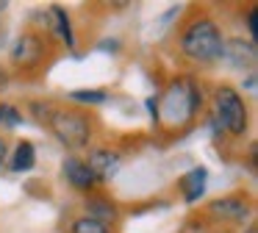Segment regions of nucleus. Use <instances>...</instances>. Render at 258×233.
Segmentation results:
<instances>
[{"label":"nucleus","instance_id":"9","mask_svg":"<svg viewBox=\"0 0 258 233\" xmlns=\"http://www.w3.org/2000/svg\"><path fill=\"white\" fill-rule=\"evenodd\" d=\"M84 216H92V219L103 222V225H114L119 219V208L111 197H106L103 192H89L84 200Z\"/></svg>","mask_w":258,"mask_h":233},{"label":"nucleus","instance_id":"4","mask_svg":"<svg viewBox=\"0 0 258 233\" xmlns=\"http://www.w3.org/2000/svg\"><path fill=\"white\" fill-rule=\"evenodd\" d=\"M214 131L225 133L230 139H241L250 131V108H247L244 97L239 94V89H233L230 83L214 89Z\"/></svg>","mask_w":258,"mask_h":233},{"label":"nucleus","instance_id":"12","mask_svg":"<svg viewBox=\"0 0 258 233\" xmlns=\"http://www.w3.org/2000/svg\"><path fill=\"white\" fill-rule=\"evenodd\" d=\"M50 22H53V31H50V36H56L58 42L64 44V47H70V50H73V47H75L73 22H70L67 11H64L61 6H50Z\"/></svg>","mask_w":258,"mask_h":233},{"label":"nucleus","instance_id":"20","mask_svg":"<svg viewBox=\"0 0 258 233\" xmlns=\"http://www.w3.org/2000/svg\"><path fill=\"white\" fill-rule=\"evenodd\" d=\"M244 233H258V227H255V222H252V225H250V227H247V230H244Z\"/></svg>","mask_w":258,"mask_h":233},{"label":"nucleus","instance_id":"5","mask_svg":"<svg viewBox=\"0 0 258 233\" xmlns=\"http://www.w3.org/2000/svg\"><path fill=\"white\" fill-rule=\"evenodd\" d=\"M53 55V39L45 31H25L12 47V67L20 75H39Z\"/></svg>","mask_w":258,"mask_h":233},{"label":"nucleus","instance_id":"3","mask_svg":"<svg viewBox=\"0 0 258 233\" xmlns=\"http://www.w3.org/2000/svg\"><path fill=\"white\" fill-rule=\"evenodd\" d=\"M45 128L70 150H86L92 144V136H95V120L81 105H56L53 103Z\"/></svg>","mask_w":258,"mask_h":233},{"label":"nucleus","instance_id":"10","mask_svg":"<svg viewBox=\"0 0 258 233\" xmlns=\"http://www.w3.org/2000/svg\"><path fill=\"white\" fill-rule=\"evenodd\" d=\"M222 59L228 61L230 67H239V70H244V67H252V64H255V42H250V39L244 42L241 36L225 39Z\"/></svg>","mask_w":258,"mask_h":233},{"label":"nucleus","instance_id":"8","mask_svg":"<svg viewBox=\"0 0 258 233\" xmlns=\"http://www.w3.org/2000/svg\"><path fill=\"white\" fill-rule=\"evenodd\" d=\"M64 178H67L70 186L78 189V192H84V194L95 192V186H97L89 164H86L81 155H67V158H64Z\"/></svg>","mask_w":258,"mask_h":233},{"label":"nucleus","instance_id":"2","mask_svg":"<svg viewBox=\"0 0 258 233\" xmlns=\"http://www.w3.org/2000/svg\"><path fill=\"white\" fill-rule=\"evenodd\" d=\"M203 111V89L195 78H175L161 97H156V120L164 125H186Z\"/></svg>","mask_w":258,"mask_h":233},{"label":"nucleus","instance_id":"21","mask_svg":"<svg viewBox=\"0 0 258 233\" xmlns=\"http://www.w3.org/2000/svg\"><path fill=\"white\" fill-rule=\"evenodd\" d=\"M9 9V3H0V14H3V11H6Z\"/></svg>","mask_w":258,"mask_h":233},{"label":"nucleus","instance_id":"6","mask_svg":"<svg viewBox=\"0 0 258 233\" xmlns=\"http://www.w3.org/2000/svg\"><path fill=\"white\" fill-rule=\"evenodd\" d=\"M250 216H252V203H250V197H244L241 192L217 197L206 205V219L214 222V225H225V227L244 225Z\"/></svg>","mask_w":258,"mask_h":233},{"label":"nucleus","instance_id":"16","mask_svg":"<svg viewBox=\"0 0 258 233\" xmlns=\"http://www.w3.org/2000/svg\"><path fill=\"white\" fill-rule=\"evenodd\" d=\"M25 122L23 111L17 108L14 103H0V125L3 128H20Z\"/></svg>","mask_w":258,"mask_h":233},{"label":"nucleus","instance_id":"1","mask_svg":"<svg viewBox=\"0 0 258 233\" xmlns=\"http://www.w3.org/2000/svg\"><path fill=\"white\" fill-rule=\"evenodd\" d=\"M225 39L228 36H222L219 22L208 14H191L178 33L180 53L197 67H214L217 61H222Z\"/></svg>","mask_w":258,"mask_h":233},{"label":"nucleus","instance_id":"14","mask_svg":"<svg viewBox=\"0 0 258 233\" xmlns=\"http://www.w3.org/2000/svg\"><path fill=\"white\" fill-rule=\"evenodd\" d=\"M67 233H114L111 225H103V222L92 219V216H75L70 222Z\"/></svg>","mask_w":258,"mask_h":233},{"label":"nucleus","instance_id":"11","mask_svg":"<svg viewBox=\"0 0 258 233\" xmlns=\"http://www.w3.org/2000/svg\"><path fill=\"white\" fill-rule=\"evenodd\" d=\"M206 183H208V169L206 166H191L189 172H183V175L178 178V192L180 197H183V203H197V200L203 197V192H206Z\"/></svg>","mask_w":258,"mask_h":233},{"label":"nucleus","instance_id":"19","mask_svg":"<svg viewBox=\"0 0 258 233\" xmlns=\"http://www.w3.org/2000/svg\"><path fill=\"white\" fill-rule=\"evenodd\" d=\"M6 158H9V142L3 136H0V169H3V164H6Z\"/></svg>","mask_w":258,"mask_h":233},{"label":"nucleus","instance_id":"13","mask_svg":"<svg viewBox=\"0 0 258 233\" xmlns=\"http://www.w3.org/2000/svg\"><path fill=\"white\" fill-rule=\"evenodd\" d=\"M36 164V147L31 139H20L17 147H14V155H12V172H31Z\"/></svg>","mask_w":258,"mask_h":233},{"label":"nucleus","instance_id":"18","mask_svg":"<svg viewBox=\"0 0 258 233\" xmlns=\"http://www.w3.org/2000/svg\"><path fill=\"white\" fill-rule=\"evenodd\" d=\"M9 81H12V72H9L6 67L0 64V92H3V89L9 86Z\"/></svg>","mask_w":258,"mask_h":233},{"label":"nucleus","instance_id":"15","mask_svg":"<svg viewBox=\"0 0 258 233\" xmlns=\"http://www.w3.org/2000/svg\"><path fill=\"white\" fill-rule=\"evenodd\" d=\"M70 100H75V103H81V105H100L108 100V94L103 92V89H78V92L70 94Z\"/></svg>","mask_w":258,"mask_h":233},{"label":"nucleus","instance_id":"17","mask_svg":"<svg viewBox=\"0 0 258 233\" xmlns=\"http://www.w3.org/2000/svg\"><path fill=\"white\" fill-rule=\"evenodd\" d=\"M247 31H250V42H255V36H258V9L255 6H250V11H247Z\"/></svg>","mask_w":258,"mask_h":233},{"label":"nucleus","instance_id":"7","mask_svg":"<svg viewBox=\"0 0 258 233\" xmlns=\"http://www.w3.org/2000/svg\"><path fill=\"white\" fill-rule=\"evenodd\" d=\"M89 164L92 175H95L97 183H106L117 175L119 164H122V155L117 153L114 147H92L89 150V158H84Z\"/></svg>","mask_w":258,"mask_h":233}]
</instances>
